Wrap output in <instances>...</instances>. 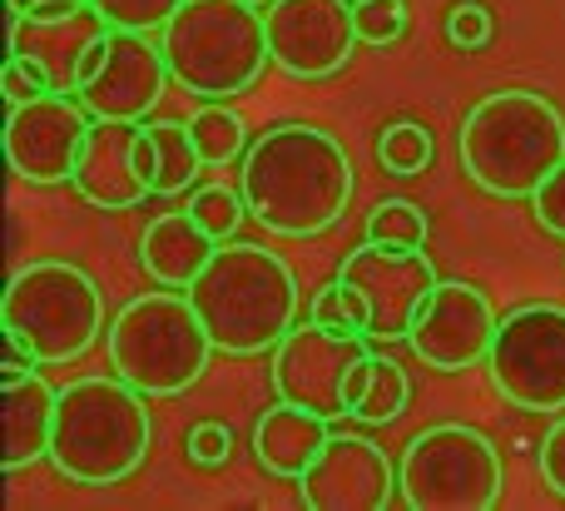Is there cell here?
<instances>
[{"mask_svg":"<svg viewBox=\"0 0 565 511\" xmlns=\"http://www.w3.org/2000/svg\"><path fill=\"white\" fill-rule=\"evenodd\" d=\"M238 189L248 214L278 238H312L342 219L352 199V159L342 139L308 119L274 125L248 145Z\"/></svg>","mask_w":565,"mask_h":511,"instance_id":"6da1fadb","label":"cell"},{"mask_svg":"<svg viewBox=\"0 0 565 511\" xmlns=\"http://www.w3.org/2000/svg\"><path fill=\"white\" fill-rule=\"evenodd\" d=\"M199 318L218 353L258 358L274 353L298 323V274L278 248L228 238L214 248L209 268L189 288Z\"/></svg>","mask_w":565,"mask_h":511,"instance_id":"7a4b0ae2","label":"cell"},{"mask_svg":"<svg viewBox=\"0 0 565 511\" xmlns=\"http://www.w3.org/2000/svg\"><path fill=\"white\" fill-rule=\"evenodd\" d=\"M457 155L477 189L531 199L565 164V115L536 89H497L467 109Z\"/></svg>","mask_w":565,"mask_h":511,"instance_id":"3957f363","label":"cell"},{"mask_svg":"<svg viewBox=\"0 0 565 511\" xmlns=\"http://www.w3.org/2000/svg\"><path fill=\"white\" fill-rule=\"evenodd\" d=\"M149 437L154 423L135 383H125L119 373L75 377L60 387L50 462L75 487H119L145 467Z\"/></svg>","mask_w":565,"mask_h":511,"instance_id":"277c9868","label":"cell"},{"mask_svg":"<svg viewBox=\"0 0 565 511\" xmlns=\"http://www.w3.org/2000/svg\"><path fill=\"white\" fill-rule=\"evenodd\" d=\"M159 45H164L174 85L194 95L199 105L248 95L274 65L268 20L248 0H184L164 25Z\"/></svg>","mask_w":565,"mask_h":511,"instance_id":"5b68a950","label":"cell"},{"mask_svg":"<svg viewBox=\"0 0 565 511\" xmlns=\"http://www.w3.org/2000/svg\"><path fill=\"white\" fill-rule=\"evenodd\" d=\"M109 368L125 383H135L145 397H179L209 373L214 363V338L199 318L189 288H154V294L129 298L105 328Z\"/></svg>","mask_w":565,"mask_h":511,"instance_id":"8992f818","label":"cell"},{"mask_svg":"<svg viewBox=\"0 0 565 511\" xmlns=\"http://www.w3.org/2000/svg\"><path fill=\"white\" fill-rule=\"evenodd\" d=\"M0 323L20 333L45 368L75 363L105 333V294L70 258H35L10 278L0 298Z\"/></svg>","mask_w":565,"mask_h":511,"instance_id":"52a82bcc","label":"cell"},{"mask_svg":"<svg viewBox=\"0 0 565 511\" xmlns=\"http://www.w3.org/2000/svg\"><path fill=\"white\" fill-rule=\"evenodd\" d=\"M501 487V453L467 423L422 427L397 462V492L412 511H491Z\"/></svg>","mask_w":565,"mask_h":511,"instance_id":"ba28073f","label":"cell"},{"mask_svg":"<svg viewBox=\"0 0 565 511\" xmlns=\"http://www.w3.org/2000/svg\"><path fill=\"white\" fill-rule=\"evenodd\" d=\"M491 387L521 413L565 407V304H516L487 353Z\"/></svg>","mask_w":565,"mask_h":511,"instance_id":"9c48e42d","label":"cell"},{"mask_svg":"<svg viewBox=\"0 0 565 511\" xmlns=\"http://www.w3.org/2000/svg\"><path fill=\"white\" fill-rule=\"evenodd\" d=\"M338 278L367 304V338H407L441 284L427 248H387L367 238L342 258Z\"/></svg>","mask_w":565,"mask_h":511,"instance_id":"30bf717a","label":"cell"},{"mask_svg":"<svg viewBox=\"0 0 565 511\" xmlns=\"http://www.w3.org/2000/svg\"><path fill=\"white\" fill-rule=\"evenodd\" d=\"M367 358L362 348V333H338V328H322V323H292V333L274 348V393L278 403L292 407H308V413L328 417H348V377L352 368Z\"/></svg>","mask_w":565,"mask_h":511,"instance_id":"8fae6325","label":"cell"},{"mask_svg":"<svg viewBox=\"0 0 565 511\" xmlns=\"http://www.w3.org/2000/svg\"><path fill=\"white\" fill-rule=\"evenodd\" d=\"M89 109L75 95H40L10 105L6 119V159L25 184H70L89 139Z\"/></svg>","mask_w":565,"mask_h":511,"instance_id":"7c38bea8","label":"cell"},{"mask_svg":"<svg viewBox=\"0 0 565 511\" xmlns=\"http://www.w3.org/2000/svg\"><path fill=\"white\" fill-rule=\"evenodd\" d=\"M274 65L292 79H328L348 70L358 40L352 0H274L264 10Z\"/></svg>","mask_w":565,"mask_h":511,"instance_id":"4fadbf2b","label":"cell"},{"mask_svg":"<svg viewBox=\"0 0 565 511\" xmlns=\"http://www.w3.org/2000/svg\"><path fill=\"white\" fill-rule=\"evenodd\" d=\"M70 184L89 209H105V214H125V209L154 199V139H149V129L129 125V119H95Z\"/></svg>","mask_w":565,"mask_h":511,"instance_id":"5bb4252c","label":"cell"},{"mask_svg":"<svg viewBox=\"0 0 565 511\" xmlns=\"http://www.w3.org/2000/svg\"><path fill=\"white\" fill-rule=\"evenodd\" d=\"M497 323H501L497 308L477 284L441 278L431 304L422 308L417 328L407 333V343L431 373H467V368L487 363Z\"/></svg>","mask_w":565,"mask_h":511,"instance_id":"9a60e30c","label":"cell"},{"mask_svg":"<svg viewBox=\"0 0 565 511\" xmlns=\"http://www.w3.org/2000/svg\"><path fill=\"white\" fill-rule=\"evenodd\" d=\"M298 497L308 511H387L397 502V467L372 437L332 433L318 462L302 472Z\"/></svg>","mask_w":565,"mask_h":511,"instance_id":"2e32d148","label":"cell"},{"mask_svg":"<svg viewBox=\"0 0 565 511\" xmlns=\"http://www.w3.org/2000/svg\"><path fill=\"white\" fill-rule=\"evenodd\" d=\"M169 60L164 45L145 35V30H109V45L99 70L79 85V105L89 109V119H129L145 125L159 109V95L169 89Z\"/></svg>","mask_w":565,"mask_h":511,"instance_id":"e0dca14e","label":"cell"},{"mask_svg":"<svg viewBox=\"0 0 565 511\" xmlns=\"http://www.w3.org/2000/svg\"><path fill=\"white\" fill-rule=\"evenodd\" d=\"M109 30L115 25H109L95 6H79V10L55 15V20L10 15V50L35 55L40 65L50 70L60 95H79V85H85V79L99 70V60H105Z\"/></svg>","mask_w":565,"mask_h":511,"instance_id":"ac0fdd59","label":"cell"},{"mask_svg":"<svg viewBox=\"0 0 565 511\" xmlns=\"http://www.w3.org/2000/svg\"><path fill=\"white\" fill-rule=\"evenodd\" d=\"M214 248L218 238L189 209H169V214L149 219L145 234H139V268L159 288H194V278L209 268Z\"/></svg>","mask_w":565,"mask_h":511,"instance_id":"d6986e66","label":"cell"},{"mask_svg":"<svg viewBox=\"0 0 565 511\" xmlns=\"http://www.w3.org/2000/svg\"><path fill=\"white\" fill-rule=\"evenodd\" d=\"M55 403L60 387H50L40 373L20 377V383H0V467L6 472H20V467L50 457Z\"/></svg>","mask_w":565,"mask_h":511,"instance_id":"ffe728a7","label":"cell"},{"mask_svg":"<svg viewBox=\"0 0 565 511\" xmlns=\"http://www.w3.org/2000/svg\"><path fill=\"white\" fill-rule=\"evenodd\" d=\"M328 437H332L328 417L308 413V407L278 403L254 423V457L268 477H278V482H302V472L318 462Z\"/></svg>","mask_w":565,"mask_h":511,"instance_id":"44dd1931","label":"cell"},{"mask_svg":"<svg viewBox=\"0 0 565 511\" xmlns=\"http://www.w3.org/2000/svg\"><path fill=\"white\" fill-rule=\"evenodd\" d=\"M412 403V383L392 358H377L367 353L348 377V417L367 427H382V423H397Z\"/></svg>","mask_w":565,"mask_h":511,"instance_id":"7402d4cb","label":"cell"},{"mask_svg":"<svg viewBox=\"0 0 565 511\" xmlns=\"http://www.w3.org/2000/svg\"><path fill=\"white\" fill-rule=\"evenodd\" d=\"M145 129L154 139V199L189 194L204 169L189 119H145Z\"/></svg>","mask_w":565,"mask_h":511,"instance_id":"603a6c76","label":"cell"},{"mask_svg":"<svg viewBox=\"0 0 565 511\" xmlns=\"http://www.w3.org/2000/svg\"><path fill=\"white\" fill-rule=\"evenodd\" d=\"M189 129H194V145H199L204 169H224V164H234L238 155H248V125L238 109L224 105V99H204L199 115L189 119Z\"/></svg>","mask_w":565,"mask_h":511,"instance_id":"cb8c5ba5","label":"cell"},{"mask_svg":"<svg viewBox=\"0 0 565 511\" xmlns=\"http://www.w3.org/2000/svg\"><path fill=\"white\" fill-rule=\"evenodd\" d=\"M431 155H437V145H431V129L427 125H417V119H392V125H382V135H377L382 174L417 179L422 169L431 164Z\"/></svg>","mask_w":565,"mask_h":511,"instance_id":"d4e9b609","label":"cell"},{"mask_svg":"<svg viewBox=\"0 0 565 511\" xmlns=\"http://www.w3.org/2000/svg\"><path fill=\"white\" fill-rule=\"evenodd\" d=\"M427 234L431 224L412 199H382V204H372L367 224H362L367 244H387V248H427Z\"/></svg>","mask_w":565,"mask_h":511,"instance_id":"484cf974","label":"cell"},{"mask_svg":"<svg viewBox=\"0 0 565 511\" xmlns=\"http://www.w3.org/2000/svg\"><path fill=\"white\" fill-rule=\"evenodd\" d=\"M184 209L218 238V244L238 238V224H244V219H254V214H248L244 189H228V184H194V189H189V204Z\"/></svg>","mask_w":565,"mask_h":511,"instance_id":"4316f807","label":"cell"},{"mask_svg":"<svg viewBox=\"0 0 565 511\" xmlns=\"http://www.w3.org/2000/svg\"><path fill=\"white\" fill-rule=\"evenodd\" d=\"M312 323L322 328H338V333H362L367 338V304H362L358 294H352L342 278H332L328 288H318V298H312Z\"/></svg>","mask_w":565,"mask_h":511,"instance_id":"83f0119b","label":"cell"},{"mask_svg":"<svg viewBox=\"0 0 565 511\" xmlns=\"http://www.w3.org/2000/svg\"><path fill=\"white\" fill-rule=\"evenodd\" d=\"M358 10V40L372 50L397 45L407 35V0H352Z\"/></svg>","mask_w":565,"mask_h":511,"instance_id":"f1b7e54d","label":"cell"},{"mask_svg":"<svg viewBox=\"0 0 565 511\" xmlns=\"http://www.w3.org/2000/svg\"><path fill=\"white\" fill-rule=\"evenodd\" d=\"M115 30H164L184 0H89Z\"/></svg>","mask_w":565,"mask_h":511,"instance_id":"f546056e","label":"cell"},{"mask_svg":"<svg viewBox=\"0 0 565 511\" xmlns=\"http://www.w3.org/2000/svg\"><path fill=\"white\" fill-rule=\"evenodd\" d=\"M0 89H6V105H25V99L55 95V79H50V70L40 65L35 55H25V50H10L6 70H0Z\"/></svg>","mask_w":565,"mask_h":511,"instance_id":"4dcf8cb0","label":"cell"},{"mask_svg":"<svg viewBox=\"0 0 565 511\" xmlns=\"http://www.w3.org/2000/svg\"><path fill=\"white\" fill-rule=\"evenodd\" d=\"M491 35H497V20H491V10L481 0H457L447 10V40L457 50H487Z\"/></svg>","mask_w":565,"mask_h":511,"instance_id":"1f68e13d","label":"cell"},{"mask_svg":"<svg viewBox=\"0 0 565 511\" xmlns=\"http://www.w3.org/2000/svg\"><path fill=\"white\" fill-rule=\"evenodd\" d=\"M184 457L194 467H224L234 457V433L224 423H194L184 437Z\"/></svg>","mask_w":565,"mask_h":511,"instance_id":"d6a6232c","label":"cell"},{"mask_svg":"<svg viewBox=\"0 0 565 511\" xmlns=\"http://www.w3.org/2000/svg\"><path fill=\"white\" fill-rule=\"evenodd\" d=\"M531 214H536V224L546 228L551 238H565V164L531 194Z\"/></svg>","mask_w":565,"mask_h":511,"instance_id":"836d02e7","label":"cell"},{"mask_svg":"<svg viewBox=\"0 0 565 511\" xmlns=\"http://www.w3.org/2000/svg\"><path fill=\"white\" fill-rule=\"evenodd\" d=\"M541 477L551 497H565V417H556V427L541 437Z\"/></svg>","mask_w":565,"mask_h":511,"instance_id":"e575fe53","label":"cell"},{"mask_svg":"<svg viewBox=\"0 0 565 511\" xmlns=\"http://www.w3.org/2000/svg\"><path fill=\"white\" fill-rule=\"evenodd\" d=\"M35 368H45V363L35 358V348H30L20 333H10V328H6V358H0V383H20V377H30Z\"/></svg>","mask_w":565,"mask_h":511,"instance_id":"d590c367","label":"cell"},{"mask_svg":"<svg viewBox=\"0 0 565 511\" xmlns=\"http://www.w3.org/2000/svg\"><path fill=\"white\" fill-rule=\"evenodd\" d=\"M10 15H25V20H55V15H70V10L89 6V0H6Z\"/></svg>","mask_w":565,"mask_h":511,"instance_id":"8d00e7d4","label":"cell"},{"mask_svg":"<svg viewBox=\"0 0 565 511\" xmlns=\"http://www.w3.org/2000/svg\"><path fill=\"white\" fill-rule=\"evenodd\" d=\"M248 6H258V10H268V6H274V0H248Z\"/></svg>","mask_w":565,"mask_h":511,"instance_id":"74e56055","label":"cell"}]
</instances>
